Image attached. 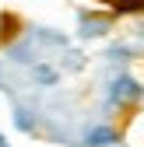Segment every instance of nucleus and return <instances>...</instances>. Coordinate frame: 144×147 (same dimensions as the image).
<instances>
[{
	"label": "nucleus",
	"mask_w": 144,
	"mask_h": 147,
	"mask_svg": "<svg viewBox=\"0 0 144 147\" xmlns=\"http://www.w3.org/2000/svg\"><path fill=\"white\" fill-rule=\"evenodd\" d=\"M32 77H35V84H42V88H53V84L60 81V74L53 70L49 63H35V67H32Z\"/></svg>",
	"instance_id": "4"
},
{
	"label": "nucleus",
	"mask_w": 144,
	"mask_h": 147,
	"mask_svg": "<svg viewBox=\"0 0 144 147\" xmlns=\"http://www.w3.org/2000/svg\"><path fill=\"white\" fill-rule=\"evenodd\" d=\"M105 102L113 109H134L137 102H144V84L130 70H120V74H113L109 88H105Z\"/></svg>",
	"instance_id": "1"
},
{
	"label": "nucleus",
	"mask_w": 144,
	"mask_h": 147,
	"mask_svg": "<svg viewBox=\"0 0 144 147\" xmlns=\"http://www.w3.org/2000/svg\"><path fill=\"white\" fill-rule=\"evenodd\" d=\"M0 147H7V144H4V133H0Z\"/></svg>",
	"instance_id": "6"
},
{
	"label": "nucleus",
	"mask_w": 144,
	"mask_h": 147,
	"mask_svg": "<svg viewBox=\"0 0 144 147\" xmlns=\"http://www.w3.org/2000/svg\"><path fill=\"white\" fill-rule=\"evenodd\" d=\"M14 123H18V130H32V119H28L25 109H18V112H14Z\"/></svg>",
	"instance_id": "5"
},
{
	"label": "nucleus",
	"mask_w": 144,
	"mask_h": 147,
	"mask_svg": "<svg viewBox=\"0 0 144 147\" xmlns=\"http://www.w3.org/2000/svg\"><path fill=\"white\" fill-rule=\"evenodd\" d=\"M105 32H109V21H105V18H81V35L84 39H98Z\"/></svg>",
	"instance_id": "3"
},
{
	"label": "nucleus",
	"mask_w": 144,
	"mask_h": 147,
	"mask_svg": "<svg viewBox=\"0 0 144 147\" xmlns=\"http://www.w3.org/2000/svg\"><path fill=\"white\" fill-rule=\"evenodd\" d=\"M116 144H120V133L109 123H98L84 133V147H116Z\"/></svg>",
	"instance_id": "2"
}]
</instances>
